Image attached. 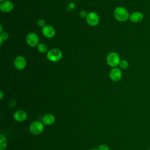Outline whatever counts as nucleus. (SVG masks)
<instances>
[{"instance_id":"f257e3e1","label":"nucleus","mask_w":150,"mask_h":150,"mask_svg":"<svg viewBox=\"0 0 150 150\" xmlns=\"http://www.w3.org/2000/svg\"><path fill=\"white\" fill-rule=\"evenodd\" d=\"M114 16L119 22H125L129 19L130 15L126 8L122 6H118L114 11Z\"/></svg>"},{"instance_id":"f03ea898","label":"nucleus","mask_w":150,"mask_h":150,"mask_svg":"<svg viewBox=\"0 0 150 150\" xmlns=\"http://www.w3.org/2000/svg\"><path fill=\"white\" fill-rule=\"evenodd\" d=\"M106 62L110 66L114 68L117 67V66H119L121 60L120 56L117 53L115 52H112L108 54L106 58Z\"/></svg>"},{"instance_id":"7ed1b4c3","label":"nucleus","mask_w":150,"mask_h":150,"mask_svg":"<svg viewBox=\"0 0 150 150\" xmlns=\"http://www.w3.org/2000/svg\"><path fill=\"white\" fill-rule=\"evenodd\" d=\"M62 52L58 49H52L47 53L46 56L49 60L52 62H56L61 60L62 58Z\"/></svg>"},{"instance_id":"20e7f679","label":"nucleus","mask_w":150,"mask_h":150,"mask_svg":"<svg viewBox=\"0 0 150 150\" xmlns=\"http://www.w3.org/2000/svg\"><path fill=\"white\" fill-rule=\"evenodd\" d=\"M44 129L43 123L40 121H35L29 125L30 132L34 135L41 134Z\"/></svg>"},{"instance_id":"39448f33","label":"nucleus","mask_w":150,"mask_h":150,"mask_svg":"<svg viewBox=\"0 0 150 150\" xmlns=\"http://www.w3.org/2000/svg\"><path fill=\"white\" fill-rule=\"evenodd\" d=\"M86 21L89 25L94 26L98 24L100 21V17L97 13L94 12H90L87 14L86 17Z\"/></svg>"},{"instance_id":"423d86ee","label":"nucleus","mask_w":150,"mask_h":150,"mask_svg":"<svg viewBox=\"0 0 150 150\" xmlns=\"http://www.w3.org/2000/svg\"><path fill=\"white\" fill-rule=\"evenodd\" d=\"M39 37L38 35L35 33H29L27 35L26 37V42L27 44L31 47H34L36 46H37L39 44Z\"/></svg>"},{"instance_id":"0eeeda50","label":"nucleus","mask_w":150,"mask_h":150,"mask_svg":"<svg viewBox=\"0 0 150 150\" xmlns=\"http://www.w3.org/2000/svg\"><path fill=\"white\" fill-rule=\"evenodd\" d=\"M109 76H110V78L112 81L115 82L118 81L122 78V71L120 68L114 67L110 70L109 73Z\"/></svg>"},{"instance_id":"6e6552de","label":"nucleus","mask_w":150,"mask_h":150,"mask_svg":"<svg viewBox=\"0 0 150 150\" xmlns=\"http://www.w3.org/2000/svg\"><path fill=\"white\" fill-rule=\"evenodd\" d=\"M42 32L45 37L49 39L54 37L56 33L54 28L49 25H46L43 28H42Z\"/></svg>"},{"instance_id":"1a4fd4ad","label":"nucleus","mask_w":150,"mask_h":150,"mask_svg":"<svg viewBox=\"0 0 150 150\" xmlns=\"http://www.w3.org/2000/svg\"><path fill=\"white\" fill-rule=\"evenodd\" d=\"M26 65V60L25 58L22 56H17L14 60V66L17 70H23Z\"/></svg>"},{"instance_id":"9d476101","label":"nucleus","mask_w":150,"mask_h":150,"mask_svg":"<svg viewBox=\"0 0 150 150\" xmlns=\"http://www.w3.org/2000/svg\"><path fill=\"white\" fill-rule=\"evenodd\" d=\"M13 119L17 122H23L27 118L26 112L22 110L16 111L13 115Z\"/></svg>"},{"instance_id":"9b49d317","label":"nucleus","mask_w":150,"mask_h":150,"mask_svg":"<svg viewBox=\"0 0 150 150\" xmlns=\"http://www.w3.org/2000/svg\"><path fill=\"white\" fill-rule=\"evenodd\" d=\"M13 8V4L10 1H5L1 3L0 9L3 12H9Z\"/></svg>"},{"instance_id":"f8f14e48","label":"nucleus","mask_w":150,"mask_h":150,"mask_svg":"<svg viewBox=\"0 0 150 150\" xmlns=\"http://www.w3.org/2000/svg\"><path fill=\"white\" fill-rule=\"evenodd\" d=\"M144 19V15L142 12L136 11L132 13L129 16V20L134 23H138Z\"/></svg>"},{"instance_id":"ddd939ff","label":"nucleus","mask_w":150,"mask_h":150,"mask_svg":"<svg viewBox=\"0 0 150 150\" xmlns=\"http://www.w3.org/2000/svg\"><path fill=\"white\" fill-rule=\"evenodd\" d=\"M55 121V117L52 114H46L42 117V122L46 125H51Z\"/></svg>"},{"instance_id":"4468645a","label":"nucleus","mask_w":150,"mask_h":150,"mask_svg":"<svg viewBox=\"0 0 150 150\" xmlns=\"http://www.w3.org/2000/svg\"><path fill=\"white\" fill-rule=\"evenodd\" d=\"M7 146V139L3 134L0 135V150H4Z\"/></svg>"},{"instance_id":"2eb2a0df","label":"nucleus","mask_w":150,"mask_h":150,"mask_svg":"<svg viewBox=\"0 0 150 150\" xmlns=\"http://www.w3.org/2000/svg\"><path fill=\"white\" fill-rule=\"evenodd\" d=\"M37 49L40 53H46L47 51V46L45 43H39L37 46Z\"/></svg>"},{"instance_id":"dca6fc26","label":"nucleus","mask_w":150,"mask_h":150,"mask_svg":"<svg viewBox=\"0 0 150 150\" xmlns=\"http://www.w3.org/2000/svg\"><path fill=\"white\" fill-rule=\"evenodd\" d=\"M119 66L121 69L126 70L129 67V63L126 60H122L120 63Z\"/></svg>"},{"instance_id":"f3484780","label":"nucleus","mask_w":150,"mask_h":150,"mask_svg":"<svg viewBox=\"0 0 150 150\" xmlns=\"http://www.w3.org/2000/svg\"><path fill=\"white\" fill-rule=\"evenodd\" d=\"M8 38H9V35L7 32H3L2 33H1V35H0V44H1V45H2V42L8 39Z\"/></svg>"},{"instance_id":"a211bd4d","label":"nucleus","mask_w":150,"mask_h":150,"mask_svg":"<svg viewBox=\"0 0 150 150\" xmlns=\"http://www.w3.org/2000/svg\"><path fill=\"white\" fill-rule=\"evenodd\" d=\"M97 150H110V148L106 145H100L97 147Z\"/></svg>"},{"instance_id":"6ab92c4d","label":"nucleus","mask_w":150,"mask_h":150,"mask_svg":"<svg viewBox=\"0 0 150 150\" xmlns=\"http://www.w3.org/2000/svg\"><path fill=\"white\" fill-rule=\"evenodd\" d=\"M46 23H45V20L42 19H40L38 21V25L40 27H42V28H43L46 25Z\"/></svg>"},{"instance_id":"aec40b11","label":"nucleus","mask_w":150,"mask_h":150,"mask_svg":"<svg viewBox=\"0 0 150 150\" xmlns=\"http://www.w3.org/2000/svg\"><path fill=\"white\" fill-rule=\"evenodd\" d=\"M87 12L86 11H81L80 12V16L81 17V18H86V17H87Z\"/></svg>"},{"instance_id":"412c9836","label":"nucleus","mask_w":150,"mask_h":150,"mask_svg":"<svg viewBox=\"0 0 150 150\" xmlns=\"http://www.w3.org/2000/svg\"><path fill=\"white\" fill-rule=\"evenodd\" d=\"M3 96H4V93L2 92V91H0V99H2L3 98Z\"/></svg>"},{"instance_id":"4be33fe9","label":"nucleus","mask_w":150,"mask_h":150,"mask_svg":"<svg viewBox=\"0 0 150 150\" xmlns=\"http://www.w3.org/2000/svg\"><path fill=\"white\" fill-rule=\"evenodd\" d=\"M0 28H1V30H0V33L3 32V29H2V26L1 25H0Z\"/></svg>"},{"instance_id":"5701e85b","label":"nucleus","mask_w":150,"mask_h":150,"mask_svg":"<svg viewBox=\"0 0 150 150\" xmlns=\"http://www.w3.org/2000/svg\"><path fill=\"white\" fill-rule=\"evenodd\" d=\"M5 0H0V2H4V1H5Z\"/></svg>"},{"instance_id":"b1692460","label":"nucleus","mask_w":150,"mask_h":150,"mask_svg":"<svg viewBox=\"0 0 150 150\" xmlns=\"http://www.w3.org/2000/svg\"><path fill=\"white\" fill-rule=\"evenodd\" d=\"M90 150H97V149H90Z\"/></svg>"},{"instance_id":"393cba45","label":"nucleus","mask_w":150,"mask_h":150,"mask_svg":"<svg viewBox=\"0 0 150 150\" xmlns=\"http://www.w3.org/2000/svg\"><path fill=\"white\" fill-rule=\"evenodd\" d=\"M148 150H150V148H149V149H148Z\"/></svg>"}]
</instances>
